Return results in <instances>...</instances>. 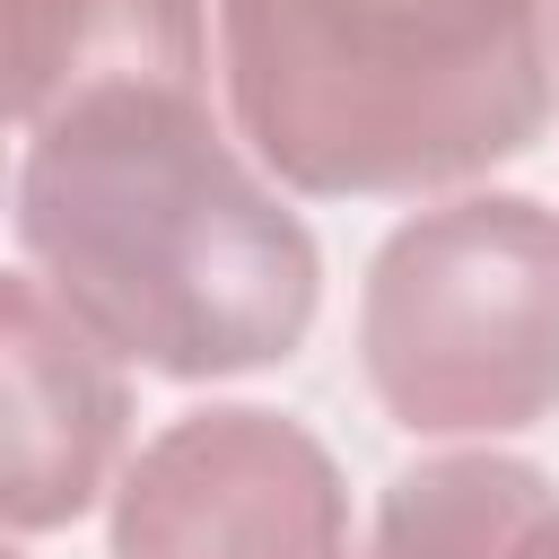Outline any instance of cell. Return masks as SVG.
<instances>
[{"mask_svg":"<svg viewBox=\"0 0 559 559\" xmlns=\"http://www.w3.org/2000/svg\"><path fill=\"white\" fill-rule=\"evenodd\" d=\"M17 253L114 358L175 384L288 367L323 306L314 227L218 131L210 87H87L26 131Z\"/></svg>","mask_w":559,"mask_h":559,"instance_id":"obj_1","label":"cell"},{"mask_svg":"<svg viewBox=\"0 0 559 559\" xmlns=\"http://www.w3.org/2000/svg\"><path fill=\"white\" fill-rule=\"evenodd\" d=\"M236 148L306 201H419L559 114L542 0H210Z\"/></svg>","mask_w":559,"mask_h":559,"instance_id":"obj_2","label":"cell"},{"mask_svg":"<svg viewBox=\"0 0 559 559\" xmlns=\"http://www.w3.org/2000/svg\"><path fill=\"white\" fill-rule=\"evenodd\" d=\"M358 367L402 437L489 445L559 411V210L454 192L402 218L358 288Z\"/></svg>","mask_w":559,"mask_h":559,"instance_id":"obj_3","label":"cell"},{"mask_svg":"<svg viewBox=\"0 0 559 559\" xmlns=\"http://www.w3.org/2000/svg\"><path fill=\"white\" fill-rule=\"evenodd\" d=\"M114 559H358L349 480L306 419L210 402L114 472Z\"/></svg>","mask_w":559,"mask_h":559,"instance_id":"obj_4","label":"cell"},{"mask_svg":"<svg viewBox=\"0 0 559 559\" xmlns=\"http://www.w3.org/2000/svg\"><path fill=\"white\" fill-rule=\"evenodd\" d=\"M131 376L26 280L0 271V542L70 533L122 472Z\"/></svg>","mask_w":559,"mask_h":559,"instance_id":"obj_5","label":"cell"},{"mask_svg":"<svg viewBox=\"0 0 559 559\" xmlns=\"http://www.w3.org/2000/svg\"><path fill=\"white\" fill-rule=\"evenodd\" d=\"M131 79L210 87V0H0V131Z\"/></svg>","mask_w":559,"mask_h":559,"instance_id":"obj_6","label":"cell"},{"mask_svg":"<svg viewBox=\"0 0 559 559\" xmlns=\"http://www.w3.org/2000/svg\"><path fill=\"white\" fill-rule=\"evenodd\" d=\"M559 489L542 463L498 445H445L384 480L367 559H533Z\"/></svg>","mask_w":559,"mask_h":559,"instance_id":"obj_7","label":"cell"},{"mask_svg":"<svg viewBox=\"0 0 559 559\" xmlns=\"http://www.w3.org/2000/svg\"><path fill=\"white\" fill-rule=\"evenodd\" d=\"M533 559H559V515L542 524V542H533Z\"/></svg>","mask_w":559,"mask_h":559,"instance_id":"obj_8","label":"cell"},{"mask_svg":"<svg viewBox=\"0 0 559 559\" xmlns=\"http://www.w3.org/2000/svg\"><path fill=\"white\" fill-rule=\"evenodd\" d=\"M542 26H550V61H559V0H542Z\"/></svg>","mask_w":559,"mask_h":559,"instance_id":"obj_9","label":"cell"},{"mask_svg":"<svg viewBox=\"0 0 559 559\" xmlns=\"http://www.w3.org/2000/svg\"><path fill=\"white\" fill-rule=\"evenodd\" d=\"M0 559H26V550H9V542H0Z\"/></svg>","mask_w":559,"mask_h":559,"instance_id":"obj_10","label":"cell"}]
</instances>
